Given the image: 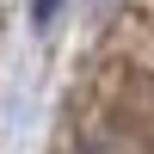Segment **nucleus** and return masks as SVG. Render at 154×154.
I'll return each instance as SVG.
<instances>
[{"label": "nucleus", "instance_id": "obj_1", "mask_svg": "<svg viewBox=\"0 0 154 154\" xmlns=\"http://www.w3.org/2000/svg\"><path fill=\"white\" fill-rule=\"evenodd\" d=\"M31 19H37V25H56V19H62V0H31Z\"/></svg>", "mask_w": 154, "mask_h": 154}]
</instances>
